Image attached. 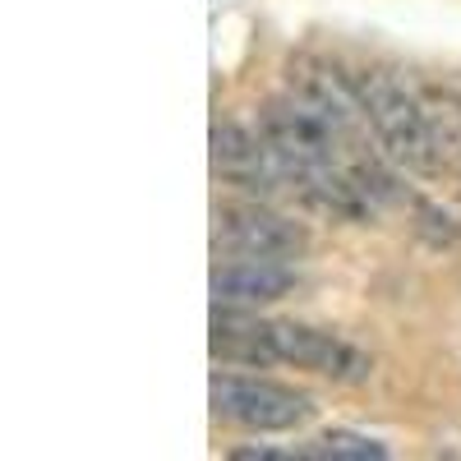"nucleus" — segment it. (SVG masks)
I'll return each mask as SVG.
<instances>
[{
  "label": "nucleus",
  "mask_w": 461,
  "mask_h": 461,
  "mask_svg": "<svg viewBox=\"0 0 461 461\" xmlns=\"http://www.w3.org/2000/svg\"><path fill=\"white\" fill-rule=\"evenodd\" d=\"M217 249L236 258H295L310 249V230L263 203H221L212 217Z\"/></svg>",
  "instance_id": "7ed1b4c3"
},
{
  "label": "nucleus",
  "mask_w": 461,
  "mask_h": 461,
  "mask_svg": "<svg viewBox=\"0 0 461 461\" xmlns=\"http://www.w3.org/2000/svg\"><path fill=\"white\" fill-rule=\"evenodd\" d=\"M295 286V273L277 258H230L212 273V300L226 310H254V304L282 300Z\"/></svg>",
  "instance_id": "423d86ee"
},
{
  "label": "nucleus",
  "mask_w": 461,
  "mask_h": 461,
  "mask_svg": "<svg viewBox=\"0 0 461 461\" xmlns=\"http://www.w3.org/2000/svg\"><path fill=\"white\" fill-rule=\"evenodd\" d=\"M300 456H332V461H383L388 447L378 438H365V434H351V429H332V434H319L310 447H300Z\"/></svg>",
  "instance_id": "6e6552de"
},
{
  "label": "nucleus",
  "mask_w": 461,
  "mask_h": 461,
  "mask_svg": "<svg viewBox=\"0 0 461 461\" xmlns=\"http://www.w3.org/2000/svg\"><path fill=\"white\" fill-rule=\"evenodd\" d=\"M273 346H277V365H295L337 383H360L374 369L360 346L341 341L337 332H323V328H304V323H273Z\"/></svg>",
  "instance_id": "20e7f679"
},
{
  "label": "nucleus",
  "mask_w": 461,
  "mask_h": 461,
  "mask_svg": "<svg viewBox=\"0 0 461 461\" xmlns=\"http://www.w3.org/2000/svg\"><path fill=\"white\" fill-rule=\"evenodd\" d=\"M212 356L221 365H277L273 346V319L249 314H217L212 319Z\"/></svg>",
  "instance_id": "0eeeda50"
},
{
  "label": "nucleus",
  "mask_w": 461,
  "mask_h": 461,
  "mask_svg": "<svg viewBox=\"0 0 461 461\" xmlns=\"http://www.w3.org/2000/svg\"><path fill=\"white\" fill-rule=\"evenodd\" d=\"M365 125L374 130L378 148L406 171H438V139H434V115L429 102L411 84H402L393 69H356L351 74Z\"/></svg>",
  "instance_id": "f257e3e1"
},
{
  "label": "nucleus",
  "mask_w": 461,
  "mask_h": 461,
  "mask_svg": "<svg viewBox=\"0 0 461 461\" xmlns=\"http://www.w3.org/2000/svg\"><path fill=\"white\" fill-rule=\"evenodd\" d=\"M310 397L291 393L282 383H263V378H236V374H217L212 378V415L226 425H240L254 434H277L295 429L300 420H310Z\"/></svg>",
  "instance_id": "f03ea898"
},
{
  "label": "nucleus",
  "mask_w": 461,
  "mask_h": 461,
  "mask_svg": "<svg viewBox=\"0 0 461 461\" xmlns=\"http://www.w3.org/2000/svg\"><path fill=\"white\" fill-rule=\"evenodd\" d=\"M230 456H236V461H286V456H300V452H273V447H236Z\"/></svg>",
  "instance_id": "1a4fd4ad"
},
{
  "label": "nucleus",
  "mask_w": 461,
  "mask_h": 461,
  "mask_svg": "<svg viewBox=\"0 0 461 461\" xmlns=\"http://www.w3.org/2000/svg\"><path fill=\"white\" fill-rule=\"evenodd\" d=\"M212 167H217L221 180L245 185V189H254V194H267V189L286 185V176L273 158V148L263 143V134H249V130L230 125V121L212 125Z\"/></svg>",
  "instance_id": "39448f33"
}]
</instances>
